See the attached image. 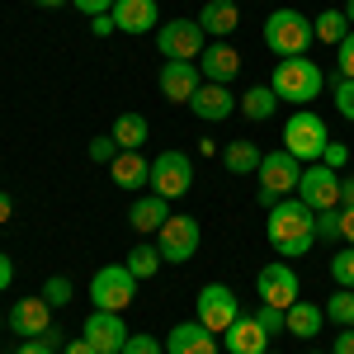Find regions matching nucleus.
Instances as JSON below:
<instances>
[{
	"label": "nucleus",
	"instance_id": "nucleus-1",
	"mask_svg": "<svg viewBox=\"0 0 354 354\" xmlns=\"http://www.w3.org/2000/svg\"><path fill=\"white\" fill-rule=\"evenodd\" d=\"M265 236L279 255H307L317 245V213L302 203L298 194L293 198H279L270 208V222H265Z\"/></svg>",
	"mask_w": 354,
	"mask_h": 354
},
{
	"label": "nucleus",
	"instance_id": "nucleus-2",
	"mask_svg": "<svg viewBox=\"0 0 354 354\" xmlns=\"http://www.w3.org/2000/svg\"><path fill=\"white\" fill-rule=\"evenodd\" d=\"M270 90L283 100V104H312L322 90H326V76L312 57H283L270 76Z\"/></svg>",
	"mask_w": 354,
	"mask_h": 354
},
{
	"label": "nucleus",
	"instance_id": "nucleus-3",
	"mask_svg": "<svg viewBox=\"0 0 354 354\" xmlns=\"http://www.w3.org/2000/svg\"><path fill=\"white\" fill-rule=\"evenodd\" d=\"M317 43V28L302 10H274L265 19V48H270L279 62L283 57H307V48Z\"/></svg>",
	"mask_w": 354,
	"mask_h": 354
},
{
	"label": "nucleus",
	"instance_id": "nucleus-4",
	"mask_svg": "<svg viewBox=\"0 0 354 354\" xmlns=\"http://www.w3.org/2000/svg\"><path fill=\"white\" fill-rule=\"evenodd\" d=\"M137 298V279L128 265H104V270H95L90 279V302H95V312H128Z\"/></svg>",
	"mask_w": 354,
	"mask_h": 354
},
{
	"label": "nucleus",
	"instance_id": "nucleus-5",
	"mask_svg": "<svg viewBox=\"0 0 354 354\" xmlns=\"http://www.w3.org/2000/svg\"><path fill=\"white\" fill-rule=\"evenodd\" d=\"M198 241H203V227L189 213H170L165 227L156 232V250H161L165 265H189L194 255H198Z\"/></svg>",
	"mask_w": 354,
	"mask_h": 354
},
{
	"label": "nucleus",
	"instance_id": "nucleus-6",
	"mask_svg": "<svg viewBox=\"0 0 354 354\" xmlns=\"http://www.w3.org/2000/svg\"><path fill=\"white\" fill-rule=\"evenodd\" d=\"M326 123H322V113H312V109H298V113H288V123H283V147L298 156V161H322V151H326Z\"/></svg>",
	"mask_w": 354,
	"mask_h": 354
},
{
	"label": "nucleus",
	"instance_id": "nucleus-7",
	"mask_svg": "<svg viewBox=\"0 0 354 354\" xmlns=\"http://www.w3.org/2000/svg\"><path fill=\"white\" fill-rule=\"evenodd\" d=\"M208 33L198 28V19H165L161 28H156V48H161L165 62H198L203 57V43Z\"/></svg>",
	"mask_w": 354,
	"mask_h": 354
},
{
	"label": "nucleus",
	"instance_id": "nucleus-8",
	"mask_svg": "<svg viewBox=\"0 0 354 354\" xmlns=\"http://www.w3.org/2000/svg\"><path fill=\"white\" fill-rule=\"evenodd\" d=\"M194 307H198L203 330H213V335H222V330L241 317V302H236V293H232L227 283H203V288L194 293Z\"/></svg>",
	"mask_w": 354,
	"mask_h": 354
},
{
	"label": "nucleus",
	"instance_id": "nucleus-9",
	"mask_svg": "<svg viewBox=\"0 0 354 354\" xmlns=\"http://www.w3.org/2000/svg\"><path fill=\"white\" fill-rule=\"evenodd\" d=\"M298 198L312 208V213H326V208H340V170L312 161L302 165V180H298Z\"/></svg>",
	"mask_w": 354,
	"mask_h": 354
},
{
	"label": "nucleus",
	"instance_id": "nucleus-10",
	"mask_svg": "<svg viewBox=\"0 0 354 354\" xmlns=\"http://www.w3.org/2000/svg\"><path fill=\"white\" fill-rule=\"evenodd\" d=\"M194 185V161L185 151H161L156 161H151V194H161V198H185Z\"/></svg>",
	"mask_w": 354,
	"mask_h": 354
},
{
	"label": "nucleus",
	"instance_id": "nucleus-11",
	"mask_svg": "<svg viewBox=\"0 0 354 354\" xmlns=\"http://www.w3.org/2000/svg\"><path fill=\"white\" fill-rule=\"evenodd\" d=\"M260 189H270L274 198H288V194H298V180H302V161L288 151V147H279V151H265V161H260Z\"/></svg>",
	"mask_w": 354,
	"mask_h": 354
},
{
	"label": "nucleus",
	"instance_id": "nucleus-12",
	"mask_svg": "<svg viewBox=\"0 0 354 354\" xmlns=\"http://www.w3.org/2000/svg\"><path fill=\"white\" fill-rule=\"evenodd\" d=\"M255 288H260V302H270V307H279V312H288L293 302H298V274H293V265H283V260H274V265H265V270L255 274Z\"/></svg>",
	"mask_w": 354,
	"mask_h": 354
},
{
	"label": "nucleus",
	"instance_id": "nucleus-13",
	"mask_svg": "<svg viewBox=\"0 0 354 354\" xmlns=\"http://www.w3.org/2000/svg\"><path fill=\"white\" fill-rule=\"evenodd\" d=\"M81 340H90L95 354H123V345H128L123 312H90L85 326H81Z\"/></svg>",
	"mask_w": 354,
	"mask_h": 354
},
{
	"label": "nucleus",
	"instance_id": "nucleus-14",
	"mask_svg": "<svg viewBox=\"0 0 354 354\" xmlns=\"http://www.w3.org/2000/svg\"><path fill=\"white\" fill-rule=\"evenodd\" d=\"M5 326L15 330V335H24V340H33V335L53 330V307L43 302V293H38V298H19L15 307H10Z\"/></svg>",
	"mask_w": 354,
	"mask_h": 354
},
{
	"label": "nucleus",
	"instance_id": "nucleus-15",
	"mask_svg": "<svg viewBox=\"0 0 354 354\" xmlns=\"http://www.w3.org/2000/svg\"><path fill=\"white\" fill-rule=\"evenodd\" d=\"M198 85H203L198 62H165L161 66V95L170 100V104H189Z\"/></svg>",
	"mask_w": 354,
	"mask_h": 354
},
{
	"label": "nucleus",
	"instance_id": "nucleus-16",
	"mask_svg": "<svg viewBox=\"0 0 354 354\" xmlns=\"http://www.w3.org/2000/svg\"><path fill=\"white\" fill-rule=\"evenodd\" d=\"M198 71H203V81H213V85H232L241 76V53L232 43H208L203 57H198Z\"/></svg>",
	"mask_w": 354,
	"mask_h": 354
},
{
	"label": "nucleus",
	"instance_id": "nucleus-17",
	"mask_svg": "<svg viewBox=\"0 0 354 354\" xmlns=\"http://www.w3.org/2000/svg\"><path fill=\"white\" fill-rule=\"evenodd\" d=\"M189 109H194V118H203V123H222V118H232V113H236V95H232L227 85L203 81L198 90H194Z\"/></svg>",
	"mask_w": 354,
	"mask_h": 354
},
{
	"label": "nucleus",
	"instance_id": "nucleus-18",
	"mask_svg": "<svg viewBox=\"0 0 354 354\" xmlns=\"http://www.w3.org/2000/svg\"><path fill=\"white\" fill-rule=\"evenodd\" d=\"M113 24L118 33H156L161 10H156V0H113Z\"/></svg>",
	"mask_w": 354,
	"mask_h": 354
},
{
	"label": "nucleus",
	"instance_id": "nucleus-19",
	"mask_svg": "<svg viewBox=\"0 0 354 354\" xmlns=\"http://www.w3.org/2000/svg\"><path fill=\"white\" fill-rule=\"evenodd\" d=\"M222 345H227V354H265L270 350V330L260 326L255 317H236L232 326L222 330Z\"/></svg>",
	"mask_w": 354,
	"mask_h": 354
},
{
	"label": "nucleus",
	"instance_id": "nucleus-20",
	"mask_svg": "<svg viewBox=\"0 0 354 354\" xmlns=\"http://www.w3.org/2000/svg\"><path fill=\"white\" fill-rule=\"evenodd\" d=\"M165 354H218V335L203 330V322H180L165 335Z\"/></svg>",
	"mask_w": 354,
	"mask_h": 354
},
{
	"label": "nucleus",
	"instance_id": "nucleus-21",
	"mask_svg": "<svg viewBox=\"0 0 354 354\" xmlns=\"http://www.w3.org/2000/svg\"><path fill=\"white\" fill-rule=\"evenodd\" d=\"M198 28H203L208 38L227 43V38L241 28V10H236L232 0H203V10H198Z\"/></svg>",
	"mask_w": 354,
	"mask_h": 354
},
{
	"label": "nucleus",
	"instance_id": "nucleus-22",
	"mask_svg": "<svg viewBox=\"0 0 354 354\" xmlns=\"http://www.w3.org/2000/svg\"><path fill=\"white\" fill-rule=\"evenodd\" d=\"M113 185L118 189H142V185H151V161L142 156V151H118L109 165Z\"/></svg>",
	"mask_w": 354,
	"mask_h": 354
},
{
	"label": "nucleus",
	"instance_id": "nucleus-23",
	"mask_svg": "<svg viewBox=\"0 0 354 354\" xmlns=\"http://www.w3.org/2000/svg\"><path fill=\"white\" fill-rule=\"evenodd\" d=\"M283 326H288V335H298V340H312L317 330L326 326V307H317V302L298 298L288 312H283Z\"/></svg>",
	"mask_w": 354,
	"mask_h": 354
},
{
	"label": "nucleus",
	"instance_id": "nucleus-24",
	"mask_svg": "<svg viewBox=\"0 0 354 354\" xmlns=\"http://www.w3.org/2000/svg\"><path fill=\"white\" fill-rule=\"evenodd\" d=\"M165 218H170V198H161V194H147V198H137L133 213H128V222H133L137 232H161Z\"/></svg>",
	"mask_w": 354,
	"mask_h": 354
},
{
	"label": "nucleus",
	"instance_id": "nucleus-25",
	"mask_svg": "<svg viewBox=\"0 0 354 354\" xmlns=\"http://www.w3.org/2000/svg\"><path fill=\"white\" fill-rule=\"evenodd\" d=\"M236 104H241V113L250 118V123H270L274 113H279V95H274L270 85H250Z\"/></svg>",
	"mask_w": 354,
	"mask_h": 354
},
{
	"label": "nucleus",
	"instance_id": "nucleus-26",
	"mask_svg": "<svg viewBox=\"0 0 354 354\" xmlns=\"http://www.w3.org/2000/svg\"><path fill=\"white\" fill-rule=\"evenodd\" d=\"M260 161H265V151H260L255 142H227V147H222V165H227L232 175H255Z\"/></svg>",
	"mask_w": 354,
	"mask_h": 354
},
{
	"label": "nucleus",
	"instance_id": "nucleus-27",
	"mask_svg": "<svg viewBox=\"0 0 354 354\" xmlns=\"http://www.w3.org/2000/svg\"><path fill=\"white\" fill-rule=\"evenodd\" d=\"M147 133H151V128H147V118H142V113H118L109 137L118 142V151H142Z\"/></svg>",
	"mask_w": 354,
	"mask_h": 354
},
{
	"label": "nucleus",
	"instance_id": "nucleus-28",
	"mask_svg": "<svg viewBox=\"0 0 354 354\" xmlns=\"http://www.w3.org/2000/svg\"><path fill=\"white\" fill-rule=\"evenodd\" d=\"M312 28H317V43H330V48H340V43L350 38V19H345V10H322V15L312 19Z\"/></svg>",
	"mask_w": 354,
	"mask_h": 354
},
{
	"label": "nucleus",
	"instance_id": "nucleus-29",
	"mask_svg": "<svg viewBox=\"0 0 354 354\" xmlns=\"http://www.w3.org/2000/svg\"><path fill=\"white\" fill-rule=\"evenodd\" d=\"M123 265H128V270H133V279L142 283V279H151V274L161 270V250L142 241V245H133V250H128V260H123Z\"/></svg>",
	"mask_w": 354,
	"mask_h": 354
},
{
	"label": "nucleus",
	"instance_id": "nucleus-30",
	"mask_svg": "<svg viewBox=\"0 0 354 354\" xmlns=\"http://www.w3.org/2000/svg\"><path fill=\"white\" fill-rule=\"evenodd\" d=\"M326 322H335V326H354V288H340V293H330V302H326Z\"/></svg>",
	"mask_w": 354,
	"mask_h": 354
},
{
	"label": "nucleus",
	"instance_id": "nucleus-31",
	"mask_svg": "<svg viewBox=\"0 0 354 354\" xmlns=\"http://www.w3.org/2000/svg\"><path fill=\"white\" fill-rule=\"evenodd\" d=\"M66 350V340H62V330H43V335H33V340H24V345H19V350L15 354H62Z\"/></svg>",
	"mask_w": 354,
	"mask_h": 354
},
{
	"label": "nucleus",
	"instance_id": "nucleus-32",
	"mask_svg": "<svg viewBox=\"0 0 354 354\" xmlns=\"http://www.w3.org/2000/svg\"><path fill=\"white\" fill-rule=\"evenodd\" d=\"M330 279H335V288H354V245L330 255Z\"/></svg>",
	"mask_w": 354,
	"mask_h": 354
},
{
	"label": "nucleus",
	"instance_id": "nucleus-33",
	"mask_svg": "<svg viewBox=\"0 0 354 354\" xmlns=\"http://www.w3.org/2000/svg\"><path fill=\"white\" fill-rule=\"evenodd\" d=\"M71 298H76V293H71V279H66V274H53V279L43 283V302H48V307H66Z\"/></svg>",
	"mask_w": 354,
	"mask_h": 354
},
{
	"label": "nucleus",
	"instance_id": "nucleus-34",
	"mask_svg": "<svg viewBox=\"0 0 354 354\" xmlns=\"http://www.w3.org/2000/svg\"><path fill=\"white\" fill-rule=\"evenodd\" d=\"M330 95H335V109H340V118H350V123H354V81H345V76H340V81L330 85Z\"/></svg>",
	"mask_w": 354,
	"mask_h": 354
},
{
	"label": "nucleus",
	"instance_id": "nucleus-35",
	"mask_svg": "<svg viewBox=\"0 0 354 354\" xmlns=\"http://www.w3.org/2000/svg\"><path fill=\"white\" fill-rule=\"evenodd\" d=\"M317 241H340V208L317 213Z\"/></svg>",
	"mask_w": 354,
	"mask_h": 354
},
{
	"label": "nucleus",
	"instance_id": "nucleus-36",
	"mask_svg": "<svg viewBox=\"0 0 354 354\" xmlns=\"http://www.w3.org/2000/svg\"><path fill=\"white\" fill-rule=\"evenodd\" d=\"M113 156H118V142L113 137H90V161L95 165H113Z\"/></svg>",
	"mask_w": 354,
	"mask_h": 354
},
{
	"label": "nucleus",
	"instance_id": "nucleus-37",
	"mask_svg": "<svg viewBox=\"0 0 354 354\" xmlns=\"http://www.w3.org/2000/svg\"><path fill=\"white\" fill-rule=\"evenodd\" d=\"M335 66H340V76H345V81H354V28H350V38L335 48Z\"/></svg>",
	"mask_w": 354,
	"mask_h": 354
},
{
	"label": "nucleus",
	"instance_id": "nucleus-38",
	"mask_svg": "<svg viewBox=\"0 0 354 354\" xmlns=\"http://www.w3.org/2000/svg\"><path fill=\"white\" fill-rule=\"evenodd\" d=\"M255 322H260V326L270 330V335H279V330H288V326H283V312H279V307H270V302H260Z\"/></svg>",
	"mask_w": 354,
	"mask_h": 354
},
{
	"label": "nucleus",
	"instance_id": "nucleus-39",
	"mask_svg": "<svg viewBox=\"0 0 354 354\" xmlns=\"http://www.w3.org/2000/svg\"><path fill=\"white\" fill-rule=\"evenodd\" d=\"M123 354H165V350H161V340H156V335H128Z\"/></svg>",
	"mask_w": 354,
	"mask_h": 354
},
{
	"label": "nucleus",
	"instance_id": "nucleus-40",
	"mask_svg": "<svg viewBox=\"0 0 354 354\" xmlns=\"http://www.w3.org/2000/svg\"><path fill=\"white\" fill-rule=\"evenodd\" d=\"M354 151L350 147H340V142H326V151H322V165H330V170H340V165L350 161Z\"/></svg>",
	"mask_w": 354,
	"mask_h": 354
},
{
	"label": "nucleus",
	"instance_id": "nucleus-41",
	"mask_svg": "<svg viewBox=\"0 0 354 354\" xmlns=\"http://www.w3.org/2000/svg\"><path fill=\"white\" fill-rule=\"evenodd\" d=\"M76 10H81L85 19H95V15H113V0H71Z\"/></svg>",
	"mask_w": 354,
	"mask_h": 354
},
{
	"label": "nucleus",
	"instance_id": "nucleus-42",
	"mask_svg": "<svg viewBox=\"0 0 354 354\" xmlns=\"http://www.w3.org/2000/svg\"><path fill=\"white\" fill-rule=\"evenodd\" d=\"M340 241L354 245V203H345V208H340Z\"/></svg>",
	"mask_w": 354,
	"mask_h": 354
},
{
	"label": "nucleus",
	"instance_id": "nucleus-43",
	"mask_svg": "<svg viewBox=\"0 0 354 354\" xmlns=\"http://www.w3.org/2000/svg\"><path fill=\"white\" fill-rule=\"evenodd\" d=\"M90 33H95V38H109V33H118L113 15H95V19H90Z\"/></svg>",
	"mask_w": 354,
	"mask_h": 354
},
{
	"label": "nucleus",
	"instance_id": "nucleus-44",
	"mask_svg": "<svg viewBox=\"0 0 354 354\" xmlns=\"http://www.w3.org/2000/svg\"><path fill=\"white\" fill-rule=\"evenodd\" d=\"M330 354H354V326H340V335H335V350Z\"/></svg>",
	"mask_w": 354,
	"mask_h": 354
},
{
	"label": "nucleus",
	"instance_id": "nucleus-45",
	"mask_svg": "<svg viewBox=\"0 0 354 354\" xmlns=\"http://www.w3.org/2000/svg\"><path fill=\"white\" fill-rule=\"evenodd\" d=\"M10 283H15V260H10V255L0 250V293H5Z\"/></svg>",
	"mask_w": 354,
	"mask_h": 354
},
{
	"label": "nucleus",
	"instance_id": "nucleus-46",
	"mask_svg": "<svg viewBox=\"0 0 354 354\" xmlns=\"http://www.w3.org/2000/svg\"><path fill=\"white\" fill-rule=\"evenodd\" d=\"M10 218H15V198L0 189V222H10Z\"/></svg>",
	"mask_w": 354,
	"mask_h": 354
},
{
	"label": "nucleus",
	"instance_id": "nucleus-47",
	"mask_svg": "<svg viewBox=\"0 0 354 354\" xmlns=\"http://www.w3.org/2000/svg\"><path fill=\"white\" fill-rule=\"evenodd\" d=\"M340 203H354V175H350V180L340 175Z\"/></svg>",
	"mask_w": 354,
	"mask_h": 354
},
{
	"label": "nucleus",
	"instance_id": "nucleus-48",
	"mask_svg": "<svg viewBox=\"0 0 354 354\" xmlns=\"http://www.w3.org/2000/svg\"><path fill=\"white\" fill-rule=\"evenodd\" d=\"M62 354H95V350H90V340H71V345H66Z\"/></svg>",
	"mask_w": 354,
	"mask_h": 354
},
{
	"label": "nucleus",
	"instance_id": "nucleus-49",
	"mask_svg": "<svg viewBox=\"0 0 354 354\" xmlns=\"http://www.w3.org/2000/svg\"><path fill=\"white\" fill-rule=\"evenodd\" d=\"M38 10H62V5H71V0H33Z\"/></svg>",
	"mask_w": 354,
	"mask_h": 354
},
{
	"label": "nucleus",
	"instance_id": "nucleus-50",
	"mask_svg": "<svg viewBox=\"0 0 354 354\" xmlns=\"http://www.w3.org/2000/svg\"><path fill=\"white\" fill-rule=\"evenodd\" d=\"M345 19H350V28H354V0H350V5H345Z\"/></svg>",
	"mask_w": 354,
	"mask_h": 354
},
{
	"label": "nucleus",
	"instance_id": "nucleus-51",
	"mask_svg": "<svg viewBox=\"0 0 354 354\" xmlns=\"http://www.w3.org/2000/svg\"><path fill=\"white\" fill-rule=\"evenodd\" d=\"M312 354H326V350H312Z\"/></svg>",
	"mask_w": 354,
	"mask_h": 354
},
{
	"label": "nucleus",
	"instance_id": "nucleus-52",
	"mask_svg": "<svg viewBox=\"0 0 354 354\" xmlns=\"http://www.w3.org/2000/svg\"><path fill=\"white\" fill-rule=\"evenodd\" d=\"M0 326H5V317H0Z\"/></svg>",
	"mask_w": 354,
	"mask_h": 354
},
{
	"label": "nucleus",
	"instance_id": "nucleus-53",
	"mask_svg": "<svg viewBox=\"0 0 354 354\" xmlns=\"http://www.w3.org/2000/svg\"><path fill=\"white\" fill-rule=\"evenodd\" d=\"M265 354H274V350H265Z\"/></svg>",
	"mask_w": 354,
	"mask_h": 354
}]
</instances>
